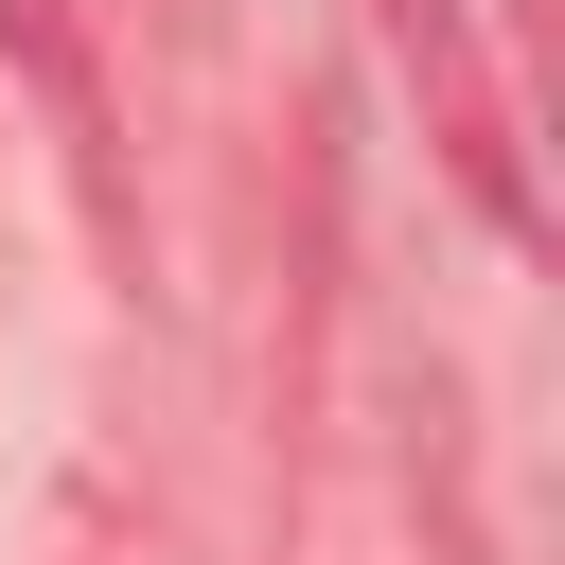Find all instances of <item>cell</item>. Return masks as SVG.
Returning <instances> with one entry per match:
<instances>
[{
    "label": "cell",
    "instance_id": "1",
    "mask_svg": "<svg viewBox=\"0 0 565 565\" xmlns=\"http://www.w3.org/2000/svg\"><path fill=\"white\" fill-rule=\"evenodd\" d=\"M371 35H388V71H406V106H424V159L477 194V230H547V194H530V124H512V71H494V35H477V0H371Z\"/></svg>",
    "mask_w": 565,
    "mask_h": 565
},
{
    "label": "cell",
    "instance_id": "2",
    "mask_svg": "<svg viewBox=\"0 0 565 565\" xmlns=\"http://www.w3.org/2000/svg\"><path fill=\"white\" fill-rule=\"evenodd\" d=\"M0 71H18L35 141L71 159V212H88L106 247H141V194H124V106H106V53H88V18H71V0H0Z\"/></svg>",
    "mask_w": 565,
    "mask_h": 565
}]
</instances>
